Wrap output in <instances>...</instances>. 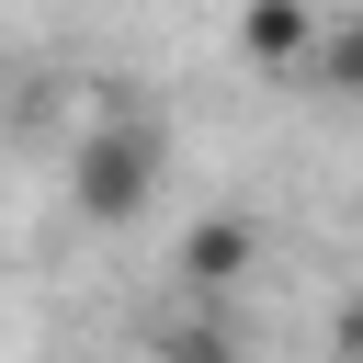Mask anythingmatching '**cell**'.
Wrapping results in <instances>:
<instances>
[{
  "label": "cell",
  "instance_id": "cell-1",
  "mask_svg": "<svg viewBox=\"0 0 363 363\" xmlns=\"http://www.w3.org/2000/svg\"><path fill=\"white\" fill-rule=\"evenodd\" d=\"M147 193H159V125H91L68 159V204L91 227H125V216H147Z\"/></svg>",
  "mask_w": 363,
  "mask_h": 363
},
{
  "label": "cell",
  "instance_id": "cell-3",
  "mask_svg": "<svg viewBox=\"0 0 363 363\" xmlns=\"http://www.w3.org/2000/svg\"><path fill=\"white\" fill-rule=\"evenodd\" d=\"M238 45H250L261 68H295V57H306V0H250Z\"/></svg>",
  "mask_w": 363,
  "mask_h": 363
},
{
  "label": "cell",
  "instance_id": "cell-2",
  "mask_svg": "<svg viewBox=\"0 0 363 363\" xmlns=\"http://www.w3.org/2000/svg\"><path fill=\"white\" fill-rule=\"evenodd\" d=\"M182 272H193L204 295H216V284H238V272H250V227H238V216H204V227L182 238Z\"/></svg>",
  "mask_w": 363,
  "mask_h": 363
}]
</instances>
